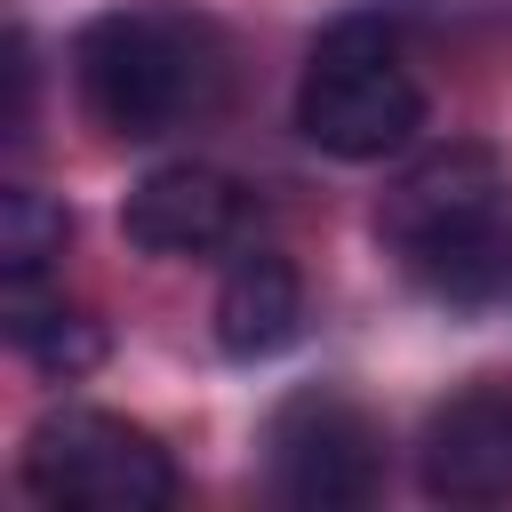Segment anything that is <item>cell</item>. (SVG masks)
Instances as JSON below:
<instances>
[{
    "mask_svg": "<svg viewBox=\"0 0 512 512\" xmlns=\"http://www.w3.org/2000/svg\"><path fill=\"white\" fill-rule=\"evenodd\" d=\"M296 128L328 160H384L416 144L424 128V88L400 64V32L384 16H336L296 80Z\"/></svg>",
    "mask_w": 512,
    "mask_h": 512,
    "instance_id": "cell-3",
    "label": "cell"
},
{
    "mask_svg": "<svg viewBox=\"0 0 512 512\" xmlns=\"http://www.w3.org/2000/svg\"><path fill=\"white\" fill-rule=\"evenodd\" d=\"M24 488L56 512H160L176 496V464L128 416L56 408L24 440Z\"/></svg>",
    "mask_w": 512,
    "mask_h": 512,
    "instance_id": "cell-4",
    "label": "cell"
},
{
    "mask_svg": "<svg viewBox=\"0 0 512 512\" xmlns=\"http://www.w3.org/2000/svg\"><path fill=\"white\" fill-rule=\"evenodd\" d=\"M424 496L440 504H496L512 496V400L464 392L424 432Z\"/></svg>",
    "mask_w": 512,
    "mask_h": 512,
    "instance_id": "cell-7",
    "label": "cell"
},
{
    "mask_svg": "<svg viewBox=\"0 0 512 512\" xmlns=\"http://www.w3.org/2000/svg\"><path fill=\"white\" fill-rule=\"evenodd\" d=\"M32 120V40L8 32V136H24Z\"/></svg>",
    "mask_w": 512,
    "mask_h": 512,
    "instance_id": "cell-11",
    "label": "cell"
},
{
    "mask_svg": "<svg viewBox=\"0 0 512 512\" xmlns=\"http://www.w3.org/2000/svg\"><path fill=\"white\" fill-rule=\"evenodd\" d=\"M64 240H72L64 200H48V192H32V184H8V192H0V272H8V280H40V272L64 256Z\"/></svg>",
    "mask_w": 512,
    "mask_h": 512,
    "instance_id": "cell-10",
    "label": "cell"
},
{
    "mask_svg": "<svg viewBox=\"0 0 512 512\" xmlns=\"http://www.w3.org/2000/svg\"><path fill=\"white\" fill-rule=\"evenodd\" d=\"M72 80H80V104L96 112V128L152 144V136L216 112L224 40L184 8H112V16L80 24Z\"/></svg>",
    "mask_w": 512,
    "mask_h": 512,
    "instance_id": "cell-1",
    "label": "cell"
},
{
    "mask_svg": "<svg viewBox=\"0 0 512 512\" xmlns=\"http://www.w3.org/2000/svg\"><path fill=\"white\" fill-rule=\"evenodd\" d=\"M376 232L416 264L424 288L480 304L512 288V232H504V160L488 144H440L376 200Z\"/></svg>",
    "mask_w": 512,
    "mask_h": 512,
    "instance_id": "cell-2",
    "label": "cell"
},
{
    "mask_svg": "<svg viewBox=\"0 0 512 512\" xmlns=\"http://www.w3.org/2000/svg\"><path fill=\"white\" fill-rule=\"evenodd\" d=\"M240 216H248V200H240V184H232L224 168L168 160V168H152V176L128 192L120 232H128L144 256H208V248H224V240L240 232Z\"/></svg>",
    "mask_w": 512,
    "mask_h": 512,
    "instance_id": "cell-6",
    "label": "cell"
},
{
    "mask_svg": "<svg viewBox=\"0 0 512 512\" xmlns=\"http://www.w3.org/2000/svg\"><path fill=\"white\" fill-rule=\"evenodd\" d=\"M384 488V440L344 392H304L272 416V496L296 512H352Z\"/></svg>",
    "mask_w": 512,
    "mask_h": 512,
    "instance_id": "cell-5",
    "label": "cell"
},
{
    "mask_svg": "<svg viewBox=\"0 0 512 512\" xmlns=\"http://www.w3.org/2000/svg\"><path fill=\"white\" fill-rule=\"evenodd\" d=\"M296 328H304V280H296V264L272 256V248H248L224 272V288H216V344L232 360H272V352L296 344Z\"/></svg>",
    "mask_w": 512,
    "mask_h": 512,
    "instance_id": "cell-8",
    "label": "cell"
},
{
    "mask_svg": "<svg viewBox=\"0 0 512 512\" xmlns=\"http://www.w3.org/2000/svg\"><path fill=\"white\" fill-rule=\"evenodd\" d=\"M8 336L48 368V376H88L104 360V328L64 304H32V280H8Z\"/></svg>",
    "mask_w": 512,
    "mask_h": 512,
    "instance_id": "cell-9",
    "label": "cell"
}]
</instances>
